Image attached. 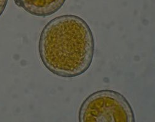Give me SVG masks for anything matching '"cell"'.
<instances>
[{
    "instance_id": "cell-1",
    "label": "cell",
    "mask_w": 155,
    "mask_h": 122,
    "mask_svg": "<svg viewBox=\"0 0 155 122\" xmlns=\"http://www.w3.org/2000/svg\"><path fill=\"white\" fill-rule=\"evenodd\" d=\"M94 50V38L89 25L73 15L50 21L42 31L38 43L44 66L62 77H74L87 71L92 64Z\"/></svg>"
},
{
    "instance_id": "cell-2",
    "label": "cell",
    "mask_w": 155,
    "mask_h": 122,
    "mask_svg": "<svg viewBox=\"0 0 155 122\" xmlns=\"http://www.w3.org/2000/svg\"><path fill=\"white\" fill-rule=\"evenodd\" d=\"M133 108L119 92L103 89L91 94L83 102L80 122H135Z\"/></svg>"
},
{
    "instance_id": "cell-3",
    "label": "cell",
    "mask_w": 155,
    "mask_h": 122,
    "mask_svg": "<svg viewBox=\"0 0 155 122\" xmlns=\"http://www.w3.org/2000/svg\"><path fill=\"white\" fill-rule=\"evenodd\" d=\"M67 0H15L17 6L29 14L45 18L55 14L65 3Z\"/></svg>"
},
{
    "instance_id": "cell-4",
    "label": "cell",
    "mask_w": 155,
    "mask_h": 122,
    "mask_svg": "<svg viewBox=\"0 0 155 122\" xmlns=\"http://www.w3.org/2000/svg\"><path fill=\"white\" fill-rule=\"evenodd\" d=\"M8 0H0V16L2 15L7 6Z\"/></svg>"
}]
</instances>
